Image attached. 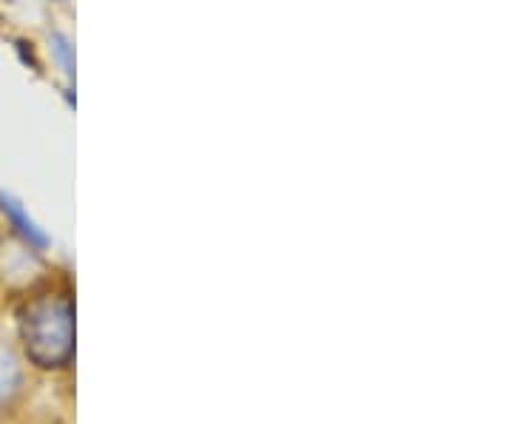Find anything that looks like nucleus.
I'll return each mask as SVG.
<instances>
[{
  "mask_svg": "<svg viewBox=\"0 0 512 424\" xmlns=\"http://www.w3.org/2000/svg\"><path fill=\"white\" fill-rule=\"evenodd\" d=\"M23 348L37 368H66L74 356V311L66 296H40L20 314Z\"/></svg>",
  "mask_w": 512,
  "mask_h": 424,
  "instance_id": "nucleus-1",
  "label": "nucleus"
},
{
  "mask_svg": "<svg viewBox=\"0 0 512 424\" xmlns=\"http://www.w3.org/2000/svg\"><path fill=\"white\" fill-rule=\"evenodd\" d=\"M20 382V370L18 362H15V356L6 351V348H0V402H6L15 388H18Z\"/></svg>",
  "mask_w": 512,
  "mask_h": 424,
  "instance_id": "nucleus-3",
  "label": "nucleus"
},
{
  "mask_svg": "<svg viewBox=\"0 0 512 424\" xmlns=\"http://www.w3.org/2000/svg\"><path fill=\"white\" fill-rule=\"evenodd\" d=\"M0 203H3V214H6V217L12 220V225L18 228L20 237L29 242L32 248H46V245H49V237H46V234H43V231L37 228L35 222L26 217V211H23V208H20L15 200H6V197H3Z\"/></svg>",
  "mask_w": 512,
  "mask_h": 424,
  "instance_id": "nucleus-2",
  "label": "nucleus"
}]
</instances>
